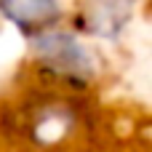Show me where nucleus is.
Listing matches in <instances>:
<instances>
[{
	"mask_svg": "<svg viewBox=\"0 0 152 152\" xmlns=\"http://www.w3.org/2000/svg\"><path fill=\"white\" fill-rule=\"evenodd\" d=\"M35 51L45 59L48 67H53L61 75L88 80L94 72V59L91 53L67 32H45L35 37Z\"/></svg>",
	"mask_w": 152,
	"mask_h": 152,
	"instance_id": "nucleus-1",
	"label": "nucleus"
},
{
	"mask_svg": "<svg viewBox=\"0 0 152 152\" xmlns=\"http://www.w3.org/2000/svg\"><path fill=\"white\" fill-rule=\"evenodd\" d=\"M0 11L27 35L43 32L59 16L56 0H0Z\"/></svg>",
	"mask_w": 152,
	"mask_h": 152,
	"instance_id": "nucleus-2",
	"label": "nucleus"
}]
</instances>
